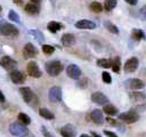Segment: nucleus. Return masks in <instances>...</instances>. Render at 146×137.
<instances>
[{
    "mask_svg": "<svg viewBox=\"0 0 146 137\" xmlns=\"http://www.w3.org/2000/svg\"><path fill=\"white\" fill-rule=\"evenodd\" d=\"M75 27L81 29V30H94V29H96V24L88 19H81L75 23Z\"/></svg>",
    "mask_w": 146,
    "mask_h": 137,
    "instance_id": "14",
    "label": "nucleus"
},
{
    "mask_svg": "<svg viewBox=\"0 0 146 137\" xmlns=\"http://www.w3.org/2000/svg\"><path fill=\"white\" fill-rule=\"evenodd\" d=\"M124 1L129 5H131V6H136L138 3V0H124Z\"/></svg>",
    "mask_w": 146,
    "mask_h": 137,
    "instance_id": "38",
    "label": "nucleus"
},
{
    "mask_svg": "<svg viewBox=\"0 0 146 137\" xmlns=\"http://www.w3.org/2000/svg\"><path fill=\"white\" fill-rule=\"evenodd\" d=\"M29 33H30L31 35H33V37L35 38V40H36L39 43H43V42H44V37H43V34L41 33V31H39V30H30Z\"/></svg>",
    "mask_w": 146,
    "mask_h": 137,
    "instance_id": "24",
    "label": "nucleus"
},
{
    "mask_svg": "<svg viewBox=\"0 0 146 137\" xmlns=\"http://www.w3.org/2000/svg\"><path fill=\"white\" fill-rule=\"evenodd\" d=\"M10 79L11 81L15 83V84H21L25 81V76L24 74L21 72V71H17V70H13L10 71Z\"/></svg>",
    "mask_w": 146,
    "mask_h": 137,
    "instance_id": "15",
    "label": "nucleus"
},
{
    "mask_svg": "<svg viewBox=\"0 0 146 137\" xmlns=\"http://www.w3.org/2000/svg\"><path fill=\"white\" fill-rule=\"evenodd\" d=\"M90 118H91V121L96 124H103L105 121V118H104L102 111H99V110H94L90 114Z\"/></svg>",
    "mask_w": 146,
    "mask_h": 137,
    "instance_id": "16",
    "label": "nucleus"
},
{
    "mask_svg": "<svg viewBox=\"0 0 146 137\" xmlns=\"http://www.w3.org/2000/svg\"><path fill=\"white\" fill-rule=\"evenodd\" d=\"M138 64H139V61L137 57H131L129 58L124 65H123V70L127 72V73H131V72H135L138 67Z\"/></svg>",
    "mask_w": 146,
    "mask_h": 137,
    "instance_id": "10",
    "label": "nucleus"
},
{
    "mask_svg": "<svg viewBox=\"0 0 146 137\" xmlns=\"http://www.w3.org/2000/svg\"><path fill=\"white\" fill-rule=\"evenodd\" d=\"M139 119V114L135 111V110H130L127 111L124 113H121L119 115V120H121L124 123H133Z\"/></svg>",
    "mask_w": 146,
    "mask_h": 137,
    "instance_id": "4",
    "label": "nucleus"
},
{
    "mask_svg": "<svg viewBox=\"0 0 146 137\" xmlns=\"http://www.w3.org/2000/svg\"><path fill=\"white\" fill-rule=\"evenodd\" d=\"M139 14H140V18H141V19H146V6H144V7L140 9Z\"/></svg>",
    "mask_w": 146,
    "mask_h": 137,
    "instance_id": "35",
    "label": "nucleus"
},
{
    "mask_svg": "<svg viewBox=\"0 0 146 137\" xmlns=\"http://www.w3.org/2000/svg\"><path fill=\"white\" fill-rule=\"evenodd\" d=\"M102 79H103V81H104L105 83H107V84H110V83L112 82V78H111V75H110L108 72H103V73H102Z\"/></svg>",
    "mask_w": 146,
    "mask_h": 137,
    "instance_id": "34",
    "label": "nucleus"
},
{
    "mask_svg": "<svg viewBox=\"0 0 146 137\" xmlns=\"http://www.w3.org/2000/svg\"><path fill=\"white\" fill-rule=\"evenodd\" d=\"M8 18L10 19V21H13V22H15V23H21V19H19V16H18V14L16 13V11H14V10H9V13H8Z\"/></svg>",
    "mask_w": 146,
    "mask_h": 137,
    "instance_id": "32",
    "label": "nucleus"
},
{
    "mask_svg": "<svg viewBox=\"0 0 146 137\" xmlns=\"http://www.w3.org/2000/svg\"><path fill=\"white\" fill-rule=\"evenodd\" d=\"M91 135H92V137H102V136H99L98 134H96L95 131H91Z\"/></svg>",
    "mask_w": 146,
    "mask_h": 137,
    "instance_id": "41",
    "label": "nucleus"
},
{
    "mask_svg": "<svg viewBox=\"0 0 146 137\" xmlns=\"http://www.w3.org/2000/svg\"><path fill=\"white\" fill-rule=\"evenodd\" d=\"M91 100L98 105H106L108 103V98L107 96H105L103 92L100 91H96L91 95Z\"/></svg>",
    "mask_w": 146,
    "mask_h": 137,
    "instance_id": "12",
    "label": "nucleus"
},
{
    "mask_svg": "<svg viewBox=\"0 0 146 137\" xmlns=\"http://www.w3.org/2000/svg\"><path fill=\"white\" fill-rule=\"evenodd\" d=\"M9 132L14 136H17V137H25L29 135V129L23 123L14 122L9 126Z\"/></svg>",
    "mask_w": 146,
    "mask_h": 137,
    "instance_id": "3",
    "label": "nucleus"
},
{
    "mask_svg": "<svg viewBox=\"0 0 146 137\" xmlns=\"http://www.w3.org/2000/svg\"><path fill=\"white\" fill-rule=\"evenodd\" d=\"M19 92L23 96V99H24L25 103H27V104L36 103V97L34 96V94L32 92V90L29 87H22L19 89Z\"/></svg>",
    "mask_w": 146,
    "mask_h": 137,
    "instance_id": "5",
    "label": "nucleus"
},
{
    "mask_svg": "<svg viewBox=\"0 0 146 137\" xmlns=\"http://www.w3.org/2000/svg\"><path fill=\"white\" fill-rule=\"evenodd\" d=\"M120 68H121V61H120V57H115V58L112 61V70H113V72L119 73V72H120Z\"/></svg>",
    "mask_w": 146,
    "mask_h": 137,
    "instance_id": "30",
    "label": "nucleus"
},
{
    "mask_svg": "<svg viewBox=\"0 0 146 137\" xmlns=\"http://www.w3.org/2000/svg\"><path fill=\"white\" fill-rule=\"evenodd\" d=\"M59 132L63 137H75L76 136V129L73 124L68 123V124H65L60 129H59Z\"/></svg>",
    "mask_w": 146,
    "mask_h": 137,
    "instance_id": "11",
    "label": "nucleus"
},
{
    "mask_svg": "<svg viewBox=\"0 0 146 137\" xmlns=\"http://www.w3.org/2000/svg\"><path fill=\"white\" fill-rule=\"evenodd\" d=\"M26 71H27V73H29V75L32 76V78H40V76L42 75V72H41V70L39 68L38 64H36L35 62H33V61L27 64Z\"/></svg>",
    "mask_w": 146,
    "mask_h": 137,
    "instance_id": "8",
    "label": "nucleus"
},
{
    "mask_svg": "<svg viewBox=\"0 0 146 137\" xmlns=\"http://www.w3.org/2000/svg\"><path fill=\"white\" fill-rule=\"evenodd\" d=\"M0 11H1V6H0Z\"/></svg>",
    "mask_w": 146,
    "mask_h": 137,
    "instance_id": "46",
    "label": "nucleus"
},
{
    "mask_svg": "<svg viewBox=\"0 0 146 137\" xmlns=\"http://www.w3.org/2000/svg\"><path fill=\"white\" fill-rule=\"evenodd\" d=\"M36 54H38V50H36V48H35L32 43L29 42V43H26V45L24 46V48H23V55H24L25 58L35 57Z\"/></svg>",
    "mask_w": 146,
    "mask_h": 137,
    "instance_id": "13",
    "label": "nucleus"
},
{
    "mask_svg": "<svg viewBox=\"0 0 146 137\" xmlns=\"http://www.w3.org/2000/svg\"><path fill=\"white\" fill-rule=\"evenodd\" d=\"M104 112L107 114V115H115V114H117V108L115 107V106H113V105H104Z\"/></svg>",
    "mask_w": 146,
    "mask_h": 137,
    "instance_id": "28",
    "label": "nucleus"
},
{
    "mask_svg": "<svg viewBox=\"0 0 146 137\" xmlns=\"http://www.w3.org/2000/svg\"><path fill=\"white\" fill-rule=\"evenodd\" d=\"M46 71L50 76H57L62 71H63V64L59 61H51L47 62L46 65Z\"/></svg>",
    "mask_w": 146,
    "mask_h": 137,
    "instance_id": "2",
    "label": "nucleus"
},
{
    "mask_svg": "<svg viewBox=\"0 0 146 137\" xmlns=\"http://www.w3.org/2000/svg\"><path fill=\"white\" fill-rule=\"evenodd\" d=\"M97 65L103 68H108V67H112V61L107 58H100L97 61Z\"/></svg>",
    "mask_w": 146,
    "mask_h": 137,
    "instance_id": "26",
    "label": "nucleus"
},
{
    "mask_svg": "<svg viewBox=\"0 0 146 137\" xmlns=\"http://www.w3.org/2000/svg\"><path fill=\"white\" fill-rule=\"evenodd\" d=\"M66 74L68 78L73 79V80H78L80 76H81V70L78 65L75 64H70L67 67H66Z\"/></svg>",
    "mask_w": 146,
    "mask_h": 137,
    "instance_id": "9",
    "label": "nucleus"
},
{
    "mask_svg": "<svg viewBox=\"0 0 146 137\" xmlns=\"http://www.w3.org/2000/svg\"><path fill=\"white\" fill-rule=\"evenodd\" d=\"M89 8H90V10H91L92 13H97V14H99V13L103 11V6H102V3L97 2V1L91 2L90 6H89Z\"/></svg>",
    "mask_w": 146,
    "mask_h": 137,
    "instance_id": "27",
    "label": "nucleus"
},
{
    "mask_svg": "<svg viewBox=\"0 0 146 137\" xmlns=\"http://www.w3.org/2000/svg\"><path fill=\"white\" fill-rule=\"evenodd\" d=\"M25 11L30 15H38L40 9L39 7L36 6V3H33V2H30V3H26L25 5Z\"/></svg>",
    "mask_w": 146,
    "mask_h": 137,
    "instance_id": "20",
    "label": "nucleus"
},
{
    "mask_svg": "<svg viewBox=\"0 0 146 137\" xmlns=\"http://www.w3.org/2000/svg\"><path fill=\"white\" fill-rule=\"evenodd\" d=\"M129 97L133 102H140V100H144L146 98V95L144 92H140V91H132L129 94Z\"/></svg>",
    "mask_w": 146,
    "mask_h": 137,
    "instance_id": "22",
    "label": "nucleus"
},
{
    "mask_svg": "<svg viewBox=\"0 0 146 137\" xmlns=\"http://www.w3.org/2000/svg\"><path fill=\"white\" fill-rule=\"evenodd\" d=\"M144 82L139 79H130L127 81V87L130 88L131 90H138V89H143L144 88Z\"/></svg>",
    "mask_w": 146,
    "mask_h": 137,
    "instance_id": "17",
    "label": "nucleus"
},
{
    "mask_svg": "<svg viewBox=\"0 0 146 137\" xmlns=\"http://www.w3.org/2000/svg\"><path fill=\"white\" fill-rule=\"evenodd\" d=\"M106 120H107L110 123H112V124H116V121H115V120H112V119H110V118H107Z\"/></svg>",
    "mask_w": 146,
    "mask_h": 137,
    "instance_id": "40",
    "label": "nucleus"
},
{
    "mask_svg": "<svg viewBox=\"0 0 146 137\" xmlns=\"http://www.w3.org/2000/svg\"><path fill=\"white\" fill-rule=\"evenodd\" d=\"M39 114H40L42 118H44L46 120H52V119H55L54 113L50 112V111H49L48 108H46V107H40V108H39Z\"/></svg>",
    "mask_w": 146,
    "mask_h": 137,
    "instance_id": "23",
    "label": "nucleus"
},
{
    "mask_svg": "<svg viewBox=\"0 0 146 137\" xmlns=\"http://www.w3.org/2000/svg\"><path fill=\"white\" fill-rule=\"evenodd\" d=\"M62 43L65 47H72L75 43V37L71 33H65L62 37Z\"/></svg>",
    "mask_w": 146,
    "mask_h": 137,
    "instance_id": "18",
    "label": "nucleus"
},
{
    "mask_svg": "<svg viewBox=\"0 0 146 137\" xmlns=\"http://www.w3.org/2000/svg\"><path fill=\"white\" fill-rule=\"evenodd\" d=\"M104 135H106V136H108V137H117L114 132H112V131H108V130H104Z\"/></svg>",
    "mask_w": 146,
    "mask_h": 137,
    "instance_id": "37",
    "label": "nucleus"
},
{
    "mask_svg": "<svg viewBox=\"0 0 146 137\" xmlns=\"http://www.w3.org/2000/svg\"><path fill=\"white\" fill-rule=\"evenodd\" d=\"M13 1H14L16 5H21V3H22V0H13Z\"/></svg>",
    "mask_w": 146,
    "mask_h": 137,
    "instance_id": "43",
    "label": "nucleus"
},
{
    "mask_svg": "<svg viewBox=\"0 0 146 137\" xmlns=\"http://www.w3.org/2000/svg\"><path fill=\"white\" fill-rule=\"evenodd\" d=\"M0 65L7 71H13L17 66V62L15 59H13L11 57H9V56H3L0 59Z\"/></svg>",
    "mask_w": 146,
    "mask_h": 137,
    "instance_id": "7",
    "label": "nucleus"
},
{
    "mask_svg": "<svg viewBox=\"0 0 146 137\" xmlns=\"http://www.w3.org/2000/svg\"><path fill=\"white\" fill-rule=\"evenodd\" d=\"M116 6V0H105L104 1V8L107 11H111Z\"/></svg>",
    "mask_w": 146,
    "mask_h": 137,
    "instance_id": "31",
    "label": "nucleus"
},
{
    "mask_svg": "<svg viewBox=\"0 0 146 137\" xmlns=\"http://www.w3.org/2000/svg\"><path fill=\"white\" fill-rule=\"evenodd\" d=\"M18 120L21 121V123H23V124H25V126H29V124L31 123V118H30L26 113H23V112H21V113L18 114Z\"/></svg>",
    "mask_w": 146,
    "mask_h": 137,
    "instance_id": "29",
    "label": "nucleus"
},
{
    "mask_svg": "<svg viewBox=\"0 0 146 137\" xmlns=\"http://www.w3.org/2000/svg\"><path fill=\"white\" fill-rule=\"evenodd\" d=\"M80 137H92V136H88V135H86V134H82Z\"/></svg>",
    "mask_w": 146,
    "mask_h": 137,
    "instance_id": "44",
    "label": "nucleus"
},
{
    "mask_svg": "<svg viewBox=\"0 0 146 137\" xmlns=\"http://www.w3.org/2000/svg\"><path fill=\"white\" fill-rule=\"evenodd\" d=\"M18 30L16 26H14L13 24L8 23V22H5V21H1L0 22V34L1 35H5V37H17L18 35Z\"/></svg>",
    "mask_w": 146,
    "mask_h": 137,
    "instance_id": "1",
    "label": "nucleus"
},
{
    "mask_svg": "<svg viewBox=\"0 0 146 137\" xmlns=\"http://www.w3.org/2000/svg\"><path fill=\"white\" fill-rule=\"evenodd\" d=\"M50 1H52V2H54V1H55V0H50Z\"/></svg>",
    "mask_w": 146,
    "mask_h": 137,
    "instance_id": "45",
    "label": "nucleus"
},
{
    "mask_svg": "<svg viewBox=\"0 0 146 137\" xmlns=\"http://www.w3.org/2000/svg\"><path fill=\"white\" fill-rule=\"evenodd\" d=\"M48 98L51 103H57L62 99V89L59 87H51L48 91Z\"/></svg>",
    "mask_w": 146,
    "mask_h": 137,
    "instance_id": "6",
    "label": "nucleus"
},
{
    "mask_svg": "<svg viewBox=\"0 0 146 137\" xmlns=\"http://www.w3.org/2000/svg\"><path fill=\"white\" fill-rule=\"evenodd\" d=\"M42 51L46 55H51L55 51V48L52 46H50V45H42Z\"/></svg>",
    "mask_w": 146,
    "mask_h": 137,
    "instance_id": "33",
    "label": "nucleus"
},
{
    "mask_svg": "<svg viewBox=\"0 0 146 137\" xmlns=\"http://www.w3.org/2000/svg\"><path fill=\"white\" fill-rule=\"evenodd\" d=\"M64 27V25L62 23H58V22H55V21H51L47 24V29L48 31H50L51 33H56L58 31H60Z\"/></svg>",
    "mask_w": 146,
    "mask_h": 137,
    "instance_id": "19",
    "label": "nucleus"
},
{
    "mask_svg": "<svg viewBox=\"0 0 146 137\" xmlns=\"http://www.w3.org/2000/svg\"><path fill=\"white\" fill-rule=\"evenodd\" d=\"M104 26H105V29H107L111 33L119 34V29H117V26L114 25L112 22H110V21H105V22H104Z\"/></svg>",
    "mask_w": 146,
    "mask_h": 137,
    "instance_id": "25",
    "label": "nucleus"
},
{
    "mask_svg": "<svg viewBox=\"0 0 146 137\" xmlns=\"http://www.w3.org/2000/svg\"><path fill=\"white\" fill-rule=\"evenodd\" d=\"M131 37L137 40V41H140V40H145L146 39V35H145V32L139 30V29H132L131 31Z\"/></svg>",
    "mask_w": 146,
    "mask_h": 137,
    "instance_id": "21",
    "label": "nucleus"
},
{
    "mask_svg": "<svg viewBox=\"0 0 146 137\" xmlns=\"http://www.w3.org/2000/svg\"><path fill=\"white\" fill-rule=\"evenodd\" d=\"M41 130H42V134H43V136H44V137H52V135H51V134L46 129V127H43V126H42V127H41Z\"/></svg>",
    "mask_w": 146,
    "mask_h": 137,
    "instance_id": "36",
    "label": "nucleus"
},
{
    "mask_svg": "<svg viewBox=\"0 0 146 137\" xmlns=\"http://www.w3.org/2000/svg\"><path fill=\"white\" fill-rule=\"evenodd\" d=\"M6 100V98H5V95L2 94V91L0 90V103H3Z\"/></svg>",
    "mask_w": 146,
    "mask_h": 137,
    "instance_id": "39",
    "label": "nucleus"
},
{
    "mask_svg": "<svg viewBox=\"0 0 146 137\" xmlns=\"http://www.w3.org/2000/svg\"><path fill=\"white\" fill-rule=\"evenodd\" d=\"M31 2H33V3H40L42 0H30Z\"/></svg>",
    "mask_w": 146,
    "mask_h": 137,
    "instance_id": "42",
    "label": "nucleus"
}]
</instances>
